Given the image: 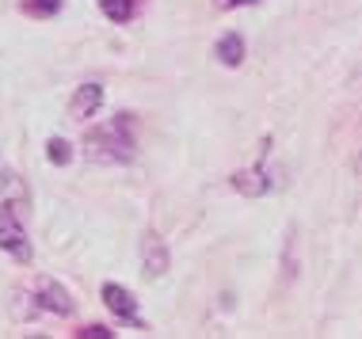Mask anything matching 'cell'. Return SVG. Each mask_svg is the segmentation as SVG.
<instances>
[{
    "mask_svg": "<svg viewBox=\"0 0 362 339\" xmlns=\"http://www.w3.org/2000/svg\"><path fill=\"white\" fill-rule=\"evenodd\" d=\"M134 119L115 114L111 122L95 126L84 133V157L92 164H130L134 160Z\"/></svg>",
    "mask_w": 362,
    "mask_h": 339,
    "instance_id": "6da1fadb",
    "label": "cell"
},
{
    "mask_svg": "<svg viewBox=\"0 0 362 339\" xmlns=\"http://www.w3.org/2000/svg\"><path fill=\"white\" fill-rule=\"evenodd\" d=\"M0 251H8L19 263H31V256H35L23 221H19V214L12 206H0Z\"/></svg>",
    "mask_w": 362,
    "mask_h": 339,
    "instance_id": "7a4b0ae2",
    "label": "cell"
},
{
    "mask_svg": "<svg viewBox=\"0 0 362 339\" xmlns=\"http://www.w3.org/2000/svg\"><path fill=\"white\" fill-rule=\"evenodd\" d=\"M27 297H31L35 309H42V313H54V316H69V313H73L69 290H65L62 282H54V278H38Z\"/></svg>",
    "mask_w": 362,
    "mask_h": 339,
    "instance_id": "3957f363",
    "label": "cell"
},
{
    "mask_svg": "<svg viewBox=\"0 0 362 339\" xmlns=\"http://www.w3.org/2000/svg\"><path fill=\"white\" fill-rule=\"evenodd\" d=\"M275 187H279V179H275V172H271V164H252V168H240L237 176H233V191H240V195H248V198H263Z\"/></svg>",
    "mask_w": 362,
    "mask_h": 339,
    "instance_id": "277c9868",
    "label": "cell"
},
{
    "mask_svg": "<svg viewBox=\"0 0 362 339\" xmlns=\"http://www.w3.org/2000/svg\"><path fill=\"white\" fill-rule=\"evenodd\" d=\"M103 302H107V309H111L115 316H119V324L145 328L141 313H138V297H134L126 286H119V282H107V286H103Z\"/></svg>",
    "mask_w": 362,
    "mask_h": 339,
    "instance_id": "5b68a950",
    "label": "cell"
},
{
    "mask_svg": "<svg viewBox=\"0 0 362 339\" xmlns=\"http://www.w3.org/2000/svg\"><path fill=\"white\" fill-rule=\"evenodd\" d=\"M168 263H172V259H168L164 240L149 229V232L141 237V267H145V275H149V278H160L164 270H168Z\"/></svg>",
    "mask_w": 362,
    "mask_h": 339,
    "instance_id": "8992f818",
    "label": "cell"
},
{
    "mask_svg": "<svg viewBox=\"0 0 362 339\" xmlns=\"http://www.w3.org/2000/svg\"><path fill=\"white\" fill-rule=\"evenodd\" d=\"M103 107V88L100 84H81L73 95V103H69V119L73 122H88V119H95V111Z\"/></svg>",
    "mask_w": 362,
    "mask_h": 339,
    "instance_id": "52a82bcc",
    "label": "cell"
},
{
    "mask_svg": "<svg viewBox=\"0 0 362 339\" xmlns=\"http://www.w3.org/2000/svg\"><path fill=\"white\" fill-rule=\"evenodd\" d=\"M214 57H218L221 65H229V69H237V65L244 61V38H240L237 31L221 35L218 46H214Z\"/></svg>",
    "mask_w": 362,
    "mask_h": 339,
    "instance_id": "ba28073f",
    "label": "cell"
},
{
    "mask_svg": "<svg viewBox=\"0 0 362 339\" xmlns=\"http://www.w3.org/2000/svg\"><path fill=\"white\" fill-rule=\"evenodd\" d=\"M138 4L141 0H100V12L111 19V23H130L138 16Z\"/></svg>",
    "mask_w": 362,
    "mask_h": 339,
    "instance_id": "9c48e42d",
    "label": "cell"
},
{
    "mask_svg": "<svg viewBox=\"0 0 362 339\" xmlns=\"http://www.w3.org/2000/svg\"><path fill=\"white\" fill-rule=\"evenodd\" d=\"M62 4L65 0H23L19 8H23L27 16H35V19H50V16L62 12Z\"/></svg>",
    "mask_w": 362,
    "mask_h": 339,
    "instance_id": "30bf717a",
    "label": "cell"
},
{
    "mask_svg": "<svg viewBox=\"0 0 362 339\" xmlns=\"http://www.w3.org/2000/svg\"><path fill=\"white\" fill-rule=\"evenodd\" d=\"M46 160L57 164V168H65V164L73 160V149H69V141H62V138H50V145H46Z\"/></svg>",
    "mask_w": 362,
    "mask_h": 339,
    "instance_id": "8fae6325",
    "label": "cell"
},
{
    "mask_svg": "<svg viewBox=\"0 0 362 339\" xmlns=\"http://www.w3.org/2000/svg\"><path fill=\"white\" fill-rule=\"evenodd\" d=\"M76 335H81V339H111L115 332H107L103 324H88V328H81V332H76Z\"/></svg>",
    "mask_w": 362,
    "mask_h": 339,
    "instance_id": "7c38bea8",
    "label": "cell"
},
{
    "mask_svg": "<svg viewBox=\"0 0 362 339\" xmlns=\"http://www.w3.org/2000/svg\"><path fill=\"white\" fill-rule=\"evenodd\" d=\"M240 4H259V0H218V8H240Z\"/></svg>",
    "mask_w": 362,
    "mask_h": 339,
    "instance_id": "4fadbf2b",
    "label": "cell"
}]
</instances>
